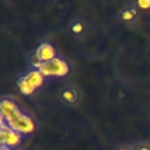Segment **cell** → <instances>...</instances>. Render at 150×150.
<instances>
[{"instance_id": "cell-1", "label": "cell", "mask_w": 150, "mask_h": 150, "mask_svg": "<svg viewBox=\"0 0 150 150\" xmlns=\"http://www.w3.org/2000/svg\"><path fill=\"white\" fill-rule=\"evenodd\" d=\"M0 120L23 136L32 135L38 128L35 118L11 97H2L0 102Z\"/></svg>"}, {"instance_id": "cell-2", "label": "cell", "mask_w": 150, "mask_h": 150, "mask_svg": "<svg viewBox=\"0 0 150 150\" xmlns=\"http://www.w3.org/2000/svg\"><path fill=\"white\" fill-rule=\"evenodd\" d=\"M45 81L46 77L40 73L39 69H29L18 75L16 86L22 95L30 96L43 86Z\"/></svg>"}, {"instance_id": "cell-3", "label": "cell", "mask_w": 150, "mask_h": 150, "mask_svg": "<svg viewBox=\"0 0 150 150\" xmlns=\"http://www.w3.org/2000/svg\"><path fill=\"white\" fill-rule=\"evenodd\" d=\"M39 70L46 79L47 77H63L69 73L70 68H69V63L63 57L56 56L55 59L42 63Z\"/></svg>"}, {"instance_id": "cell-4", "label": "cell", "mask_w": 150, "mask_h": 150, "mask_svg": "<svg viewBox=\"0 0 150 150\" xmlns=\"http://www.w3.org/2000/svg\"><path fill=\"white\" fill-rule=\"evenodd\" d=\"M23 135L12 129L4 121L0 120V142L1 145L8 146L11 149H16L22 142Z\"/></svg>"}, {"instance_id": "cell-5", "label": "cell", "mask_w": 150, "mask_h": 150, "mask_svg": "<svg viewBox=\"0 0 150 150\" xmlns=\"http://www.w3.org/2000/svg\"><path fill=\"white\" fill-rule=\"evenodd\" d=\"M81 96L82 94L80 88L73 83L63 86L60 90V98L67 107H76L81 101Z\"/></svg>"}, {"instance_id": "cell-6", "label": "cell", "mask_w": 150, "mask_h": 150, "mask_svg": "<svg viewBox=\"0 0 150 150\" xmlns=\"http://www.w3.org/2000/svg\"><path fill=\"white\" fill-rule=\"evenodd\" d=\"M34 54L42 63H45L56 57V49L50 42H42L36 47Z\"/></svg>"}, {"instance_id": "cell-7", "label": "cell", "mask_w": 150, "mask_h": 150, "mask_svg": "<svg viewBox=\"0 0 150 150\" xmlns=\"http://www.w3.org/2000/svg\"><path fill=\"white\" fill-rule=\"evenodd\" d=\"M138 7L136 4H129L120 11V19L125 23H134L138 19Z\"/></svg>"}, {"instance_id": "cell-8", "label": "cell", "mask_w": 150, "mask_h": 150, "mask_svg": "<svg viewBox=\"0 0 150 150\" xmlns=\"http://www.w3.org/2000/svg\"><path fill=\"white\" fill-rule=\"evenodd\" d=\"M69 29H70V32L74 36L81 38V36H83V34L86 33V29H87L86 28V22L82 19H74L70 22Z\"/></svg>"}, {"instance_id": "cell-9", "label": "cell", "mask_w": 150, "mask_h": 150, "mask_svg": "<svg viewBox=\"0 0 150 150\" xmlns=\"http://www.w3.org/2000/svg\"><path fill=\"white\" fill-rule=\"evenodd\" d=\"M132 150H150V143L146 142H135L134 144H131Z\"/></svg>"}, {"instance_id": "cell-10", "label": "cell", "mask_w": 150, "mask_h": 150, "mask_svg": "<svg viewBox=\"0 0 150 150\" xmlns=\"http://www.w3.org/2000/svg\"><path fill=\"white\" fill-rule=\"evenodd\" d=\"M135 4L138 9H150V0H138Z\"/></svg>"}, {"instance_id": "cell-11", "label": "cell", "mask_w": 150, "mask_h": 150, "mask_svg": "<svg viewBox=\"0 0 150 150\" xmlns=\"http://www.w3.org/2000/svg\"><path fill=\"white\" fill-rule=\"evenodd\" d=\"M116 150H132L131 145H122V146H118Z\"/></svg>"}, {"instance_id": "cell-12", "label": "cell", "mask_w": 150, "mask_h": 150, "mask_svg": "<svg viewBox=\"0 0 150 150\" xmlns=\"http://www.w3.org/2000/svg\"><path fill=\"white\" fill-rule=\"evenodd\" d=\"M0 150H13V149H11V148H8V146H5V145H1V146H0Z\"/></svg>"}]
</instances>
